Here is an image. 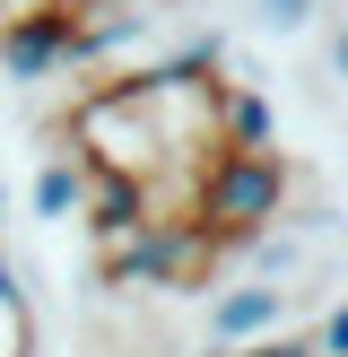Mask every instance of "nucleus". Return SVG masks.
<instances>
[{
    "label": "nucleus",
    "instance_id": "7",
    "mask_svg": "<svg viewBox=\"0 0 348 357\" xmlns=\"http://www.w3.org/2000/svg\"><path fill=\"white\" fill-rule=\"evenodd\" d=\"M253 17H261L270 35H305L313 17H322V0H253Z\"/></svg>",
    "mask_w": 348,
    "mask_h": 357
},
{
    "label": "nucleus",
    "instance_id": "9",
    "mask_svg": "<svg viewBox=\"0 0 348 357\" xmlns=\"http://www.w3.org/2000/svg\"><path fill=\"white\" fill-rule=\"evenodd\" d=\"M322 79H331V87H348V17L331 26V44H322Z\"/></svg>",
    "mask_w": 348,
    "mask_h": 357
},
{
    "label": "nucleus",
    "instance_id": "4",
    "mask_svg": "<svg viewBox=\"0 0 348 357\" xmlns=\"http://www.w3.org/2000/svg\"><path fill=\"white\" fill-rule=\"evenodd\" d=\"M218 149H278V105L244 79H218Z\"/></svg>",
    "mask_w": 348,
    "mask_h": 357
},
{
    "label": "nucleus",
    "instance_id": "3",
    "mask_svg": "<svg viewBox=\"0 0 348 357\" xmlns=\"http://www.w3.org/2000/svg\"><path fill=\"white\" fill-rule=\"evenodd\" d=\"M0 70H9L17 87H52L70 70V26H61V9H44V17H0Z\"/></svg>",
    "mask_w": 348,
    "mask_h": 357
},
{
    "label": "nucleus",
    "instance_id": "1",
    "mask_svg": "<svg viewBox=\"0 0 348 357\" xmlns=\"http://www.w3.org/2000/svg\"><path fill=\"white\" fill-rule=\"evenodd\" d=\"M287 201H296V166L278 149H209L183 192V227H200L218 253H235L244 236L287 218Z\"/></svg>",
    "mask_w": 348,
    "mask_h": 357
},
{
    "label": "nucleus",
    "instance_id": "6",
    "mask_svg": "<svg viewBox=\"0 0 348 357\" xmlns=\"http://www.w3.org/2000/svg\"><path fill=\"white\" fill-rule=\"evenodd\" d=\"M235 253L253 261V279H270V288H287V279H305V271H313L305 236H287V227H261V236H244Z\"/></svg>",
    "mask_w": 348,
    "mask_h": 357
},
{
    "label": "nucleus",
    "instance_id": "8",
    "mask_svg": "<svg viewBox=\"0 0 348 357\" xmlns=\"http://www.w3.org/2000/svg\"><path fill=\"white\" fill-rule=\"evenodd\" d=\"M313 357H348V296L322 314V340H313Z\"/></svg>",
    "mask_w": 348,
    "mask_h": 357
},
{
    "label": "nucleus",
    "instance_id": "5",
    "mask_svg": "<svg viewBox=\"0 0 348 357\" xmlns=\"http://www.w3.org/2000/svg\"><path fill=\"white\" fill-rule=\"evenodd\" d=\"M26 201H35V218H44V227H70V218L87 209V166L52 149L44 166H35V192H26Z\"/></svg>",
    "mask_w": 348,
    "mask_h": 357
},
{
    "label": "nucleus",
    "instance_id": "2",
    "mask_svg": "<svg viewBox=\"0 0 348 357\" xmlns=\"http://www.w3.org/2000/svg\"><path fill=\"white\" fill-rule=\"evenodd\" d=\"M287 296H296V288H270V279H235V288H209V314H200L209 357L253 349V340H270V331H287Z\"/></svg>",
    "mask_w": 348,
    "mask_h": 357
}]
</instances>
